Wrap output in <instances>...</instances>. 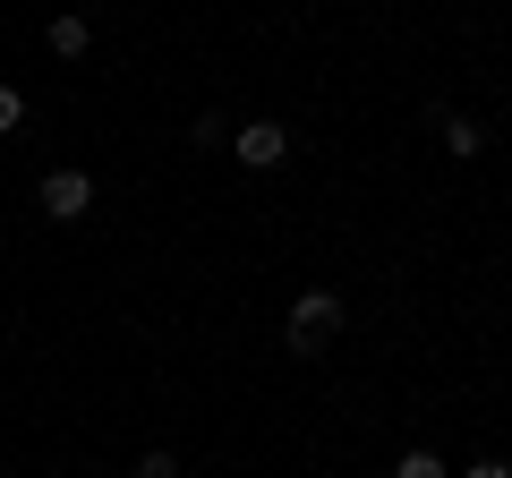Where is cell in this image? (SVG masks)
<instances>
[{
    "instance_id": "6da1fadb",
    "label": "cell",
    "mask_w": 512,
    "mask_h": 478,
    "mask_svg": "<svg viewBox=\"0 0 512 478\" xmlns=\"http://www.w3.org/2000/svg\"><path fill=\"white\" fill-rule=\"evenodd\" d=\"M342 325H350L342 291H299V299H291V350H299V359H316Z\"/></svg>"
},
{
    "instance_id": "7a4b0ae2",
    "label": "cell",
    "mask_w": 512,
    "mask_h": 478,
    "mask_svg": "<svg viewBox=\"0 0 512 478\" xmlns=\"http://www.w3.org/2000/svg\"><path fill=\"white\" fill-rule=\"evenodd\" d=\"M35 205H43V214H52V222H86V214H94V171H77V163L43 171Z\"/></svg>"
},
{
    "instance_id": "3957f363",
    "label": "cell",
    "mask_w": 512,
    "mask_h": 478,
    "mask_svg": "<svg viewBox=\"0 0 512 478\" xmlns=\"http://www.w3.org/2000/svg\"><path fill=\"white\" fill-rule=\"evenodd\" d=\"M231 154H239L248 171H274L282 154H291V129H282V120H239V129H231Z\"/></svg>"
},
{
    "instance_id": "277c9868",
    "label": "cell",
    "mask_w": 512,
    "mask_h": 478,
    "mask_svg": "<svg viewBox=\"0 0 512 478\" xmlns=\"http://www.w3.org/2000/svg\"><path fill=\"white\" fill-rule=\"evenodd\" d=\"M43 43H52V52H60V60H86V43H94V26H86V18H77V9H60V18H52V26H43Z\"/></svg>"
},
{
    "instance_id": "5b68a950",
    "label": "cell",
    "mask_w": 512,
    "mask_h": 478,
    "mask_svg": "<svg viewBox=\"0 0 512 478\" xmlns=\"http://www.w3.org/2000/svg\"><path fill=\"white\" fill-rule=\"evenodd\" d=\"M436 129H444V154H461V163H470V154L487 146V129H478L470 111H436Z\"/></svg>"
},
{
    "instance_id": "8992f818",
    "label": "cell",
    "mask_w": 512,
    "mask_h": 478,
    "mask_svg": "<svg viewBox=\"0 0 512 478\" xmlns=\"http://www.w3.org/2000/svg\"><path fill=\"white\" fill-rule=\"evenodd\" d=\"M393 478H453V470H444V453H436V444H410V453L393 461Z\"/></svg>"
},
{
    "instance_id": "52a82bcc",
    "label": "cell",
    "mask_w": 512,
    "mask_h": 478,
    "mask_svg": "<svg viewBox=\"0 0 512 478\" xmlns=\"http://www.w3.org/2000/svg\"><path fill=\"white\" fill-rule=\"evenodd\" d=\"M9 129H26V94L18 86H0V137H9Z\"/></svg>"
},
{
    "instance_id": "ba28073f",
    "label": "cell",
    "mask_w": 512,
    "mask_h": 478,
    "mask_svg": "<svg viewBox=\"0 0 512 478\" xmlns=\"http://www.w3.org/2000/svg\"><path fill=\"white\" fill-rule=\"evenodd\" d=\"M137 478H180V453H163V444H154V453L137 461Z\"/></svg>"
},
{
    "instance_id": "9c48e42d",
    "label": "cell",
    "mask_w": 512,
    "mask_h": 478,
    "mask_svg": "<svg viewBox=\"0 0 512 478\" xmlns=\"http://www.w3.org/2000/svg\"><path fill=\"white\" fill-rule=\"evenodd\" d=\"M461 478H512V461H495V453H487V461H470Z\"/></svg>"
}]
</instances>
